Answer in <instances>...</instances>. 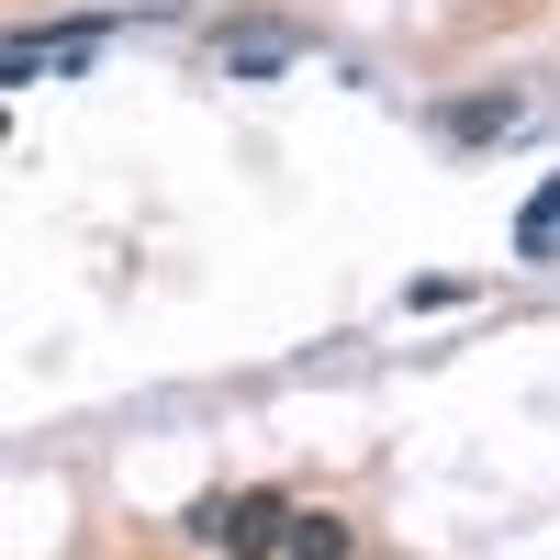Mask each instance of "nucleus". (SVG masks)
<instances>
[{
	"mask_svg": "<svg viewBox=\"0 0 560 560\" xmlns=\"http://www.w3.org/2000/svg\"><path fill=\"white\" fill-rule=\"evenodd\" d=\"M292 516H303V504H280V493H236V504H202L191 538L236 549V560H280V549H292Z\"/></svg>",
	"mask_w": 560,
	"mask_h": 560,
	"instance_id": "1",
	"label": "nucleus"
},
{
	"mask_svg": "<svg viewBox=\"0 0 560 560\" xmlns=\"http://www.w3.org/2000/svg\"><path fill=\"white\" fill-rule=\"evenodd\" d=\"M516 258H560V168L527 191V213H516Z\"/></svg>",
	"mask_w": 560,
	"mask_h": 560,
	"instance_id": "2",
	"label": "nucleus"
},
{
	"mask_svg": "<svg viewBox=\"0 0 560 560\" xmlns=\"http://www.w3.org/2000/svg\"><path fill=\"white\" fill-rule=\"evenodd\" d=\"M516 113H527L516 90H471V102H448V135H459V147H482V135H504Z\"/></svg>",
	"mask_w": 560,
	"mask_h": 560,
	"instance_id": "3",
	"label": "nucleus"
},
{
	"mask_svg": "<svg viewBox=\"0 0 560 560\" xmlns=\"http://www.w3.org/2000/svg\"><path fill=\"white\" fill-rule=\"evenodd\" d=\"M359 538H348V516H314V504H303V516H292V549H280V560H348Z\"/></svg>",
	"mask_w": 560,
	"mask_h": 560,
	"instance_id": "4",
	"label": "nucleus"
},
{
	"mask_svg": "<svg viewBox=\"0 0 560 560\" xmlns=\"http://www.w3.org/2000/svg\"><path fill=\"white\" fill-rule=\"evenodd\" d=\"M292 68V34H236L224 45V79H280Z\"/></svg>",
	"mask_w": 560,
	"mask_h": 560,
	"instance_id": "5",
	"label": "nucleus"
}]
</instances>
